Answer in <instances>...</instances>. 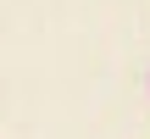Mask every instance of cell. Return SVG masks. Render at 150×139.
Listing matches in <instances>:
<instances>
[]
</instances>
